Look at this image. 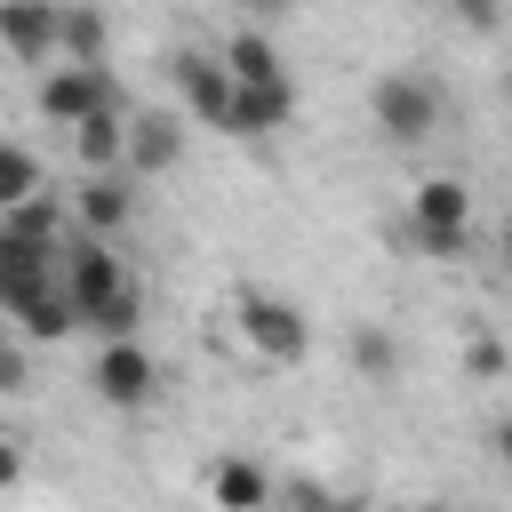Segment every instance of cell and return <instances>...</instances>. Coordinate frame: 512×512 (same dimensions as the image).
<instances>
[{"mask_svg": "<svg viewBox=\"0 0 512 512\" xmlns=\"http://www.w3.org/2000/svg\"><path fill=\"white\" fill-rule=\"evenodd\" d=\"M152 392H160V368H152L144 344H104L96 352V400L104 408H144Z\"/></svg>", "mask_w": 512, "mask_h": 512, "instance_id": "7", "label": "cell"}, {"mask_svg": "<svg viewBox=\"0 0 512 512\" xmlns=\"http://www.w3.org/2000/svg\"><path fill=\"white\" fill-rule=\"evenodd\" d=\"M328 512H360V504H344V496H328Z\"/></svg>", "mask_w": 512, "mask_h": 512, "instance_id": "27", "label": "cell"}, {"mask_svg": "<svg viewBox=\"0 0 512 512\" xmlns=\"http://www.w3.org/2000/svg\"><path fill=\"white\" fill-rule=\"evenodd\" d=\"M352 368H360L368 384H392V376H400V344H392L376 320H360V328H352Z\"/></svg>", "mask_w": 512, "mask_h": 512, "instance_id": "19", "label": "cell"}, {"mask_svg": "<svg viewBox=\"0 0 512 512\" xmlns=\"http://www.w3.org/2000/svg\"><path fill=\"white\" fill-rule=\"evenodd\" d=\"M56 256H64V248H24V240L0 232V312H8V320H16L40 288H56Z\"/></svg>", "mask_w": 512, "mask_h": 512, "instance_id": "9", "label": "cell"}, {"mask_svg": "<svg viewBox=\"0 0 512 512\" xmlns=\"http://www.w3.org/2000/svg\"><path fill=\"white\" fill-rule=\"evenodd\" d=\"M360 512H424V504H360Z\"/></svg>", "mask_w": 512, "mask_h": 512, "instance_id": "26", "label": "cell"}, {"mask_svg": "<svg viewBox=\"0 0 512 512\" xmlns=\"http://www.w3.org/2000/svg\"><path fill=\"white\" fill-rule=\"evenodd\" d=\"M0 232L24 240V248H64V200H56V192H32L24 208L0 216Z\"/></svg>", "mask_w": 512, "mask_h": 512, "instance_id": "16", "label": "cell"}, {"mask_svg": "<svg viewBox=\"0 0 512 512\" xmlns=\"http://www.w3.org/2000/svg\"><path fill=\"white\" fill-rule=\"evenodd\" d=\"M32 192H40V160H32L24 144H0V216H8V208H24Z\"/></svg>", "mask_w": 512, "mask_h": 512, "instance_id": "20", "label": "cell"}, {"mask_svg": "<svg viewBox=\"0 0 512 512\" xmlns=\"http://www.w3.org/2000/svg\"><path fill=\"white\" fill-rule=\"evenodd\" d=\"M16 328H24V344H64V336L80 328V312H72V296H64V288H40V296L16 312Z\"/></svg>", "mask_w": 512, "mask_h": 512, "instance_id": "17", "label": "cell"}, {"mask_svg": "<svg viewBox=\"0 0 512 512\" xmlns=\"http://www.w3.org/2000/svg\"><path fill=\"white\" fill-rule=\"evenodd\" d=\"M104 48H112V24H104L96 8H56V56H64V64L104 72Z\"/></svg>", "mask_w": 512, "mask_h": 512, "instance_id": "14", "label": "cell"}, {"mask_svg": "<svg viewBox=\"0 0 512 512\" xmlns=\"http://www.w3.org/2000/svg\"><path fill=\"white\" fill-rule=\"evenodd\" d=\"M424 512H448V504H424Z\"/></svg>", "mask_w": 512, "mask_h": 512, "instance_id": "30", "label": "cell"}, {"mask_svg": "<svg viewBox=\"0 0 512 512\" xmlns=\"http://www.w3.org/2000/svg\"><path fill=\"white\" fill-rule=\"evenodd\" d=\"M16 472H24V448H16V440H0V488H16Z\"/></svg>", "mask_w": 512, "mask_h": 512, "instance_id": "24", "label": "cell"}, {"mask_svg": "<svg viewBox=\"0 0 512 512\" xmlns=\"http://www.w3.org/2000/svg\"><path fill=\"white\" fill-rule=\"evenodd\" d=\"M72 152L88 160V176H120V160H128V112L80 120V128H72Z\"/></svg>", "mask_w": 512, "mask_h": 512, "instance_id": "15", "label": "cell"}, {"mask_svg": "<svg viewBox=\"0 0 512 512\" xmlns=\"http://www.w3.org/2000/svg\"><path fill=\"white\" fill-rule=\"evenodd\" d=\"M176 96H184L208 128H224V120H232V72H224V56H176Z\"/></svg>", "mask_w": 512, "mask_h": 512, "instance_id": "11", "label": "cell"}, {"mask_svg": "<svg viewBox=\"0 0 512 512\" xmlns=\"http://www.w3.org/2000/svg\"><path fill=\"white\" fill-rule=\"evenodd\" d=\"M368 112H376V128L392 144H424L440 128V80L432 72H384L376 96H368Z\"/></svg>", "mask_w": 512, "mask_h": 512, "instance_id": "2", "label": "cell"}, {"mask_svg": "<svg viewBox=\"0 0 512 512\" xmlns=\"http://www.w3.org/2000/svg\"><path fill=\"white\" fill-rule=\"evenodd\" d=\"M504 104H512V64H504Z\"/></svg>", "mask_w": 512, "mask_h": 512, "instance_id": "29", "label": "cell"}, {"mask_svg": "<svg viewBox=\"0 0 512 512\" xmlns=\"http://www.w3.org/2000/svg\"><path fill=\"white\" fill-rule=\"evenodd\" d=\"M0 392H32V360L16 336H0Z\"/></svg>", "mask_w": 512, "mask_h": 512, "instance_id": "22", "label": "cell"}, {"mask_svg": "<svg viewBox=\"0 0 512 512\" xmlns=\"http://www.w3.org/2000/svg\"><path fill=\"white\" fill-rule=\"evenodd\" d=\"M136 320H144V296L128 288V296H112L104 312H88V328L104 336V344H136Z\"/></svg>", "mask_w": 512, "mask_h": 512, "instance_id": "21", "label": "cell"}, {"mask_svg": "<svg viewBox=\"0 0 512 512\" xmlns=\"http://www.w3.org/2000/svg\"><path fill=\"white\" fill-rule=\"evenodd\" d=\"M408 224L424 240V256H464V224H472V192L456 176H424L408 200Z\"/></svg>", "mask_w": 512, "mask_h": 512, "instance_id": "4", "label": "cell"}, {"mask_svg": "<svg viewBox=\"0 0 512 512\" xmlns=\"http://www.w3.org/2000/svg\"><path fill=\"white\" fill-rule=\"evenodd\" d=\"M224 72H232V80H288V72H280V56H272V40H264L256 24H240V32H232Z\"/></svg>", "mask_w": 512, "mask_h": 512, "instance_id": "18", "label": "cell"}, {"mask_svg": "<svg viewBox=\"0 0 512 512\" xmlns=\"http://www.w3.org/2000/svg\"><path fill=\"white\" fill-rule=\"evenodd\" d=\"M464 368H472V376H504V344H496V336H472V344H464Z\"/></svg>", "mask_w": 512, "mask_h": 512, "instance_id": "23", "label": "cell"}, {"mask_svg": "<svg viewBox=\"0 0 512 512\" xmlns=\"http://www.w3.org/2000/svg\"><path fill=\"white\" fill-rule=\"evenodd\" d=\"M40 112H48L56 128H80V120H96V112H120V88H112V72L48 64V72H40Z\"/></svg>", "mask_w": 512, "mask_h": 512, "instance_id": "5", "label": "cell"}, {"mask_svg": "<svg viewBox=\"0 0 512 512\" xmlns=\"http://www.w3.org/2000/svg\"><path fill=\"white\" fill-rule=\"evenodd\" d=\"M184 160V120L176 112H128V160H120V176L136 184V176H168Z\"/></svg>", "mask_w": 512, "mask_h": 512, "instance_id": "6", "label": "cell"}, {"mask_svg": "<svg viewBox=\"0 0 512 512\" xmlns=\"http://www.w3.org/2000/svg\"><path fill=\"white\" fill-rule=\"evenodd\" d=\"M504 264H512V216H504Z\"/></svg>", "mask_w": 512, "mask_h": 512, "instance_id": "28", "label": "cell"}, {"mask_svg": "<svg viewBox=\"0 0 512 512\" xmlns=\"http://www.w3.org/2000/svg\"><path fill=\"white\" fill-rule=\"evenodd\" d=\"M0 48L16 64H56V8H0Z\"/></svg>", "mask_w": 512, "mask_h": 512, "instance_id": "13", "label": "cell"}, {"mask_svg": "<svg viewBox=\"0 0 512 512\" xmlns=\"http://www.w3.org/2000/svg\"><path fill=\"white\" fill-rule=\"evenodd\" d=\"M240 336H248V352H264L272 368H296V360L312 352V320H304L288 296H264V288L240 296Z\"/></svg>", "mask_w": 512, "mask_h": 512, "instance_id": "3", "label": "cell"}, {"mask_svg": "<svg viewBox=\"0 0 512 512\" xmlns=\"http://www.w3.org/2000/svg\"><path fill=\"white\" fill-rule=\"evenodd\" d=\"M72 216L88 224V240H112V232H128V216H136V192H128V176H80V184H72Z\"/></svg>", "mask_w": 512, "mask_h": 512, "instance_id": "10", "label": "cell"}, {"mask_svg": "<svg viewBox=\"0 0 512 512\" xmlns=\"http://www.w3.org/2000/svg\"><path fill=\"white\" fill-rule=\"evenodd\" d=\"M208 496H216V512H264L272 504V472L256 456H216L208 464Z\"/></svg>", "mask_w": 512, "mask_h": 512, "instance_id": "12", "label": "cell"}, {"mask_svg": "<svg viewBox=\"0 0 512 512\" xmlns=\"http://www.w3.org/2000/svg\"><path fill=\"white\" fill-rule=\"evenodd\" d=\"M296 120V88L288 80H232V120L224 136H272Z\"/></svg>", "mask_w": 512, "mask_h": 512, "instance_id": "8", "label": "cell"}, {"mask_svg": "<svg viewBox=\"0 0 512 512\" xmlns=\"http://www.w3.org/2000/svg\"><path fill=\"white\" fill-rule=\"evenodd\" d=\"M56 288L72 296V312H80V328H88V312H104L112 296H128L136 280H128V264L112 256V240H64V256H56Z\"/></svg>", "mask_w": 512, "mask_h": 512, "instance_id": "1", "label": "cell"}, {"mask_svg": "<svg viewBox=\"0 0 512 512\" xmlns=\"http://www.w3.org/2000/svg\"><path fill=\"white\" fill-rule=\"evenodd\" d=\"M496 456H504V464H512V424H496Z\"/></svg>", "mask_w": 512, "mask_h": 512, "instance_id": "25", "label": "cell"}]
</instances>
